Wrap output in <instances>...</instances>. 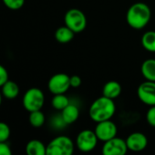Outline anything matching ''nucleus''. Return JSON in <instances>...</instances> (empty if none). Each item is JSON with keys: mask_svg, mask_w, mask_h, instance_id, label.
<instances>
[{"mask_svg": "<svg viewBox=\"0 0 155 155\" xmlns=\"http://www.w3.org/2000/svg\"><path fill=\"white\" fill-rule=\"evenodd\" d=\"M8 81V73L6 69L0 64V87H2Z\"/></svg>", "mask_w": 155, "mask_h": 155, "instance_id": "nucleus-24", "label": "nucleus"}, {"mask_svg": "<svg viewBox=\"0 0 155 155\" xmlns=\"http://www.w3.org/2000/svg\"><path fill=\"white\" fill-rule=\"evenodd\" d=\"M64 23L65 25L70 28L75 34H79L85 30L87 26V17L81 10L71 8L65 14Z\"/></svg>", "mask_w": 155, "mask_h": 155, "instance_id": "nucleus-4", "label": "nucleus"}, {"mask_svg": "<svg viewBox=\"0 0 155 155\" xmlns=\"http://www.w3.org/2000/svg\"><path fill=\"white\" fill-rule=\"evenodd\" d=\"M69 104H70L69 99L65 95V94H54V97L52 98V101H51L52 107L58 111H62Z\"/></svg>", "mask_w": 155, "mask_h": 155, "instance_id": "nucleus-19", "label": "nucleus"}, {"mask_svg": "<svg viewBox=\"0 0 155 155\" xmlns=\"http://www.w3.org/2000/svg\"><path fill=\"white\" fill-rule=\"evenodd\" d=\"M126 143H127V147L129 151L139 153L147 148L148 139L144 134L136 132V133L131 134L127 137Z\"/></svg>", "mask_w": 155, "mask_h": 155, "instance_id": "nucleus-11", "label": "nucleus"}, {"mask_svg": "<svg viewBox=\"0 0 155 155\" xmlns=\"http://www.w3.org/2000/svg\"><path fill=\"white\" fill-rule=\"evenodd\" d=\"M75 33L67 25L58 28L55 32V38L60 44L69 43L74 38Z\"/></svg>", "mask_w": 155, "mask_h": 155, "instance_id": "nucleus-16", "label": "nucleus"}, {"mask_svg": "<svg viewBox=\"0 0 155 155\" xmlns=\"http://www.w3.org/2000/svg\"><path fill=\"white\" fill-rule=\"evenodd\" d=\"M45 119V114L41 112V110L31 112L29 114V123L34 128H40L43 126Z\"/></svg>", "mask_w": 155, "mask_h": 155, "instance_id": "nucleus-20", "label": "nucleus"}, {"mask_svg": "<svg viewBox=\"0 0 155 155\" xmlns=\"http://www.w3.org/2000/svg\"><path fill=\"white\" fill-rule=\"evenodd\" d=\"M48 90L53 94H65L69 91L70 86V76L64 73L56 74L50 77L48 83Z\"/></svg>", "mask_w": 155, "mask_h": 155, "instance_id": "nucleus-7", "label": "nucleus"}, {"mask_svg": "<svg viewBox=\"0 0 155 155\" xmlns=\"http://www.w3.org/2000/svg\"><path fill=\"white\" fill-rule=\"evenodd\" d=\"M44 103H45L44 93L39 88L37 87L28 89L25 93L22 100L24 108L29 113L41 110V108L44 105Z\"/></svg>", "mask_w": 155, "mask_h": 155, "instance_id": "nucleus-5", "label": "nucleus"}, {"mask_svg": "<svg viewBox=\"0 0 155 155\" xmlns=\"http://www.w3.org/2000/svg\"><path fill=\"white\" fill-rule=\"evenodd\" d=\"M1 102H2V96H1V94H0V104H1Z\"/></svg>", "mask_w": 155, "mask_h": 155, "instance_id": "nucleus-27", "label": "nucleus"}, {"mask_svg": "<svg viewBox=\"0 0 155 155\" xmlns=\"http://www.w3.org/2000/svg\"><path fill=\"white\" fill-rule=\"evenodd\" d=\"M73 152V141L65 135L54 138L47 145V155H71Z\"/></svg>", "mask_w": 155, "mask_h": 155, "instance_id": "nucleus-3", "label": "nucleus"}, {"mask_svg": "<svg viewBox=\"0 0 155 155\" xmlns=\"http://www.w3.org/2000/svg\"><path fill=\"white\" fill-rule=\"evenodd\" d=\"M146 121L152 127H155V105L150 106L146 114Z\"/></svg>", "mask_w": 155, "mask_h": 155, "instance_id": "nucleus-23", "label": "nucleus"}, {"mask_svg": "<svg viewBox=\"0 0 155 155\" xmlns=\"http://www.w3.org/2000/svg\"><path fill=\"white\" fill-rule=\"evenodd\" d=\"M4 5L12 10H17L24 5L25 0H2Z\"/></svg>", "mask_w": 155, "mask_h": 155, "instance_id": "nucleus-21", "label": "nucleus"}, {"mask_svg": "<svg viewBox=\"0 0 155 155\" xmlns=\"http://www.w3.org/2000/svg\"><path fill=\"white\" fill-rule=\"evenodd\" d=\"M128 151L126 140L115 136L104 143L101 152L104 155H124Z\"/></svg>", "mask_w": 155, "mask_h": 155, "instance_id": "nucleus-9", "label": "nucleus"}, {"mask_svg": "<svg viewBox=\"0 0 155 155\" xmlns=\"http://www.w3.org/2000/svg\"><path fill=\"white\" fill-rule=\"evenodd\" d=\"M61 117L66 124H71L75 123L79 117V110L78 106L69 104L61 111Z\"/></svg>", "mask_w": 155, "mask_h": 155, "instance_id": "nucleus-13", "label": "nucleus"}, {"mask_svg": "<svg viewBox=\"0 0 155 155\" xmlns=\"http://www.w3.org/2000/svg\"><path fill=\"white\" fill-rule=\"evenodd\" d=\"M122 94V85L117 81L107 82L102 88V94L110 99L115 100Z\"/></svg>", "mask_w": 155, "mask_h": 155, "instance_id": "nucleus-12", "label": "nucleus"}, {"mask_svg": "<svg viewBox=\"0 0 155 155\" xmlns=\"http://www.w3.org/2000/svg\"><path fill=\"white\" fill-rule=\"evenodd\" d=\"M2 94L6 99H15L19 94V86L16 83L8 80L2 87Z\"/></svg>", "mask_w": 155, "mask_h": 155, "instance_id": "nucleus-17", "label": "nucleus"}, {"mask_svg": "<svg viewBox=\"0 0 155 155\" xmlns=\"http://www.w3.org/2000/svg\"><path fill=\"white\" fill-rule=\"evenodd\" d=\"M26 152L28 155L47 154V146L39 140H31L26 146Z\"/></svg>", "mask_w": 155, "mask_h": 155, "instance_id": "nucleus-15", "label": "nucleus"}, {"mask_svg": "<svg viewBox=\"0 0 155 155\" xmlns=\"http://www.w3.org/2000/svg\"><path fill=\"white\" fill-rule=\"evenodd\" d=\"M152 11L149 5L143 2H137L132 5L126 14L127 24L133 29L141 30L150 22Z\"/></svg>", "mask_w": 155, "mask_h": 155, "instance_id": "nucleus-1", "label": "nucleus"}, {"mask_svg": "<svg viewBox=\"0 0 155 155\" xmlns=\"http://www.w3.org/2000/svg\"><path fill=\"white\" fill-rule=\"evenodd\" d=\"M94 132L99 141L105 143L116 136L118 129L113 122H111V120H106L97 123Z\"/></svg>", "mask_w": 155, "mask_h": 155, "instance_id": "nucleus-8", "label": "nucleus"}, {"mask_svg": "<svg viewBox=\"0 0 155 155\" xmlns=\"http://www.w3.org/2000/svg\"><path fill=\"white\" fill-rule=\"evenodd\" d=\"M116 112L114 100L104 95L97 98L90 106L89 115L95 123H100L106 120H111Z\"/></svg>", "mask_w": 155, "mask_h": 155, "instance_id": "nucleus-2", "label": "nucleus"}, {"mask_svg": "<svg viewBox=\"0 0 155 155\" xmlns=\"http://www.w3.org/2000/svg\"><path fill=\"white\" fill-rule=\"evenodd\" d=\"M9 136H10L9 126L5 123L0 122V142H6Z\"/></svg>", "mask_w": 155, "mask_h": 155, "instance_id": "nucleus-22", "label": "nucleus"}, {"mask_svg": "<svg viewBox=\"0 0 155 155\" xmlns=\"http://www.w3.org/2000/svg\"><path fill=\"white\" fill-rule=\"evenodd\" d=\"M98 137L94 131L83 130L79 133L76 138V146L82 153L93 151L98 144Z\"/></svg>", "mask_w": 155, "mask_h": 155, "instance_id": "nucleus-6", "label": "nucleus"}, {"mask_svg": "<svg viewBox=\"0 0 155 155\" xmlns=\"http://www.w3.org/2000/svg\"><path fill=\"white\" fill-rule=\"evenodd\" d=\"M12 151L5 142H0V155H10Z\"/></svg>", "mask_w": 155, "mask_h": 155, "instance_id": "nucleus-25", "label": "nucleus"}, {"mask_svg": "<svg viewBox=\"0 0 155 155\" xmlns=\"http://www.w3.org/2000/svg\"><path fill=\"white\" fill-rule=\"evenodd\" d=\"M141 72L143 76L147 81L155 82V59L150 58L146 59L141 67Z\"/></svg>", "mask_w": 155, "mask_h": 155, "instance_id": "nucleus-14", "label": "nucleus"}, {"mask_svg": "<svg viewBox=\"0 0 155 155\" xmlns=\"http://www.w3.org/2000/svg\"><path fill=\"white\" fill-rule=\"evenodd\" d=\"M143 47L152 53H155V31H147L142 36Z\"/></svg>", "mask_w": 155, "mask_h": 155, "instance_id": "nucleus-18", "label": "nucleus"}, {"mask_svg": "<svg viewBox=\"0 0 155 155\" xmlns=\"http://www.w3.org/2000/svg\"><path fill=\"white\" fill-rule=\"evenodd\" d=\"M81 78L79 75H72L70 76V86L73 88H78L81 85Z\"/></svg>", "mask_w": 155, "mask_h": 155, "instance_id": "nucleus-26", "label": "nucleus"}, {"mask_svg": "<svg viewBox=\"0 0 155 155\" xmlns=\"http://www.w3.org/2000/svg\"><path fill=\"white\" fill-rule=\"evenodd\" d=\"M138 98L146 105H155V82L145 81L141 84L137 89Z\"/></svg>", "mask_w": 155, "mask_h": 155, "instance_id": "nucleus-10", "label": "nucleus"}]
</instances>
